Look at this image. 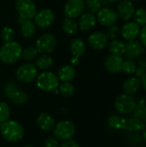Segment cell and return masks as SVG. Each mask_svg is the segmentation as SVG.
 <instances>
[{
	"mask_svg": "<svg viewBox=\"0 0 146 147\" xmlns=\"http://www.w3.org/2000/svg\"><path fill=\"white\" fill-rule=\"evenodd\" d=\"M108 124L110 127L117 130H125L127 132H139L145 128V122L133 117L126 119L119 115H111L108 120Z\"/></svg>",
	"mask_w": 146,
	"mask_h": 147,
	"instance_id": "6da1fadb",
	"label": "cell"
},
{
	"mask_svg": "<svg viewBox=\"0 0 146 147\" xmlns=\"http://www.w3.org/2000/svg\"><path fill=\"white\" fill-rule=\"evenodd\" d=\"M0 132L3 138L10 143H16L20 141L24 135L23 127L16 121L8 120L1 124Z\"/></svg>",
	"mask_w": 146,
	"mask_h": 147,
	"instance_id": "7a4b0ae2",
	"label": "cell"
},
{
	"mask_svg": "<svg viewBox=\"0 0 146 147\" xmlns=\"http://www.w3.org/2000/svg\"><path fill=\"white\" fill-rule=\"evenodd\" d=\"M22 46L15 40L5 42L0 48V60L6 65L16 62L22 55Z\"/></svg>",
	"mask_w": 146,
	"mask_h": 147,
	"instance_id": "3957f363",
	"label": "cell"
},
{
	"mask_svg": "<svg viewBox=\"0 0 146 147\" xmlns=\"http://www.w3.org/2000/svg\"><path fill=\"white\" fill-rule=\"evenodd\" d=\"M37 87L46 92L55 90L59 85V80L57 75L52 71H44L40 73L36 79Z\"/></svg>",
	"mask_w": 146,
	"mask_h": 147,
	"instance_id": "277c9868",
	"label": "cell"
},
{
	"mask_svg": "<svg viewBox=\"0 0 146 147\" xmlns=\"http://www.w3.org/2000/svg\"><path fill=\"white\" fill-rule=\"evenodd\" d=\"M54 136L58 140H71L76 133V126L70 121H61L53 127Z\"/></svg>",
	"mask_w": 146,
	"mask_h": 147,
	"instance_id": "5b68a950",
	"label": "cell"
},
{
	"mask_svg": "<svg viewBox=\"0 0 146 147\" xmlns=\"http://www.w3.org/2000/svg\"><path fill=\"white\" fill-rule=\"evenodd\" d=\"M136 105L137 102L133 96L125 93L120 95L114 102V107L116 110L122 115H129L133 113Z\"/></svg>",
	"mask_w": 146,
	"mask_h": 147,
	"instance_id": "8992f818",
	"label": "cell"
},
{
	"mask_svg": "<svg viewBox=\"0 0 146 147\" xmlns=\"http://www.w3.org/2000/svg\"><path fill=\"white\" fill-rule=\"evenodd\" d=\"M37 73L38 70L35 65L32 63H25L17 68L15 71V77L18 81L24 84H28L36 78Z\"/></svg>",
	"mask_w": 146,
	"mask_h": 147,
	"instance_id": "52a82bcc",
	"label": "cell"
},
{
	"mask_svg": "<svg viewBox=\"0 0 146 147\" xmlns=\"http://www.w3.org/2000/svg\"><path fill=\"white\" fill-rule=\"evenodd\" d=\"M57 47L56 37L52 34H45L40 36L36 40L35 48L41 54H49L55 50Z\"/></svg>",
	"mask_w": 146,
	"mask_h": 147,
	"instance_id": "ba28073f",
	"label": "cell"
},
{
	"mask_svg": "<svg viewBox=\"0 0 146 147\" xmlns=\"http://www.w3.org/2000/svg\"><path fill=\"white\" fill-rule=\"evenodd\" d=\"M15 7L19 16L25 19H33L37 12L36 4L34 0H16Z\"/></svg>",
	"mask_w": 146,
	"mask_h": 147,
	"instance_id": "9c48e42d",
	"label": "cell"
},
{
	"mask_svg": "<svg viewBox=\"0 0 146 147\" xmlns=\"http://www.w3.org/2000/svg\"><path fill=\"white\" fill-rule=\"evenodd\" d=\"M84 8V0H67L64 8V12L67 18L74 19L83 13Z\"/></svg>",
	"mask_w": 146,
	"mask_h": 147,
	"instance_id": "30bf717a",
	"label": "cell"
},
{
	"mask_svg": "<svg viewBox=\"0 0 146 147\" xmlns=\"http://www.w3.org/2000/svg\"><path fill=\"white\" fill-rule=\"evenodd\" d=\"M34 19V22L37 27L40 28H46L53 23L55 20V15L52 9H43L39 12H36Z\"/></svg>",
	"mask_w": 146,
	"mask_h": 147,
	"instance_id": "8fae6325",
	"label": "cell"
},
{
	"mask_svg": "<svg viewBox=\"0 0 146 147\" xmlns=\"http://www.w3.org/2000/svg\"><path fill=\"white\" fill-rule=\"evenodd\" d=\"M96 20L101 25L109 27L111 25L115 24V22L118 20V14L115 10L108 7L102 8L97 12Z\"/></svg>",
	"mask_w": 146,
	"mask_h": 147,
	"instance_id": "7c38bea8",
	"label": "cell"
},
{
	"mask_svg": "<svg viewBox=\"0 0 146 147\" xmlns=\"http://www.w3.org/2000/svg\"><path fill=\"white\" fill-rule=\"evenodd\" d=\"M88 43L95 50H102L108 45V38L106 34L97 31L89 36Z\"/></svg>",
	"mask_w": 146,
	"mask_h": 147,
	"instance_id": "4fadbf2b",
	"label": "cell"
},
{
	"mask_svg": "<svg viewBox=\"0 0 146 147\" xmlns=\"http://www.w3.org/2000/svg\"><path fill=\"white\" fill-rule=\"evenodd\" d=\"M135 13L134 4L131 0H122L117 7L118 16L123 21H129Z\"/></svg>",
	"mask_w": 146,
	"mask_h": 147,
	"instance_id": "5bb4252c",
	"label": "cell"
},
{
	"mask_svg": "<svg viewBox=\"0 0 146 147\" xmlns=\"http://www.w3.org/2000/svg\"><path fill=\"white\" fill-rule=\"evenodd\" d=\"M145 52V47L142 45L140 41L136 40H127L126 43V52L125 56L127 59H135L142 55Z\"/></svg>",
	"mask_w": 146,
	"mask_h": 147,
	"instance_id": "9a60e30c",
	"label": "cell"
},
{
	"mask_svg": "<svg viewBox=\"0 0 146 147\" xmlns=\"http://www.w3.org/2000/svg\"><path fill=\"white\" fill-rule=\"evenodd\" d=\"M140 29V26L135 22H128L122 27L120 34L126 40H136V38L139 35Z\"/></svg>",
	"mask_w": 146,
	"mask_h": 147,
	"instance_id": "2e32d148",
	"label": "cell"
},
{
	"mask_svg": "<svg viewBox=\"0 0 146 147\" xmlns=\"http://www.w3.org/2000/svg\"><path fill=\"white\" fill-rule=\"evenodd\" d=\"M124 61V59L122 56L118 55H109L106 58L104 65L105 68L111 73H118L121 71L122 68V63Z\"/></svg>",
	"mask_w": 146,
	"mask_h": 147,
	"instance_id": "e0dca14e",
	"label": "cell"
},
{
	"mask_svg": "<svg viewBox=\"0 0 146 147\" xmlns=\"http://www.w3.org/2000/svg\"><path fill=\"white\" fill-rule=\"evenodd\" d=\"M17 22L21 26V32L23 37L25 38H32L36 33V25L35 23L29 20L25 19L22 16H18Z\"/></svg>",
	"mask_w": 146,
	"mask_h": 147,
	"instance_id": "ac0fdd59",
	"label": "cell"
},
{
	"mask_svg": "<svg viewBox=\"0 0 146 147\" xmlns=\"http://www.w3.org/2000/svg\"><path fill=\"white\" fill-rule=\"evenodd\" d=\"M96 16L94 13L86 12L80 16L78 21V28L83 31H89L92 29L96 24Z\"/></svg>",
	"mask_w": 146,
	"mask_h": 147,
	"instance_id": "d6986e66",
	"label": "cell"
},
{
	"mask_svg": "<svg viewBox=\"0 0 146 147\" xmlns=\"http://www.w3.org/2000/svg\"><path fill=\"white\" fill-rule=\"evenodd\" d=\"M142 83L141 80L137 77L128 78L123 84L122 89L125 94L127 95H134L136 94L141 88Z\"/></svg>",
	"mask_w": 146,
	"mask_h": 147,
	"instance_id": "ffe728a7",
	"label": "cell"
},
{
	"mask_svg": "<svg viewBox=\"0 0 146 147\" xmlns=\"http://www.w3.org/2000/svg\"><path fill=\"white\" fill-rule=\"evenodd\" d=\"M36 123L40 129L44 132H48L52 130L55 126V121L53 117L47 113H40L37 117Z\"/></svg>",
	"mask_w": 146,
	"mask_h": 147,
	"instance_id": "44dd1931",
	"label": "cell"
},
{
	"mask_svg": "<svg viewBox=\"0 0 146 147\" xmlns=\"http://www.w3.org/2000/svg\"><path fill=\"white\" fill-rule=\"evenodd\" d=\"M70 51L74 57L81 58L86 52V46L83 40L80 38H74L70 41Z\"/></svg>",
	"mask_w": 146,
	"mask_h": 147,
	"instance_id": "7402d4cb",
	"label": "cell"
},
{
	"mask_svg": "<svg viewBox=\"0 0 146 147\" xmlns=\"http://www.w3.org/2000/svg\"><path fill=\"white\" fill-rule=\"evenodd\" d=\"M76 76V70L71 65H65L62 66L58 71V78L63 83H70L74 79Z\"/></svg>",
	"mask_w": 146,
	"mask_h": 147,
	"instance_id": "603a6c76",
	"label": "cell"
},
{
	"mask_svg": "<svg viewBox=\"0 0 146 147\" xmlns=\"http://www.w3.org/2000/svg\"><path fill=\"white\" fill-rule=\"evenodd\" d=\"M108 50L113 55L122 56L126 52V44L120 40H113L108 43Z\"/></svg>",
	"mask_w": 146,
	"mask_h": 147,
	"instance_id": "cb8c5ba5",
	"label": "cell"
},
{
	"mask_svg": "<svg viewBox=\"0 0 146 147\" xmlns=\"http://www.w3.org/2000/svg\"><path fill=\"white\" fill-rule=\"evenodd\" d=\"M133 117L146 122V99H140L133 110Z\"/></svg>",
	"mask_w": 146,
	"mask_h": 147,
	"instance_id": "d4e9b609",
	"label": "cell"
},
{
	"mask_svg": "<svg viewBox=\"0 0 146 147\" xmlns=\"http://www.w3.org/2000/svg\"><path fill=\"white\" fill-rule=\"evenodd\" d=\"M35 65L41 70L50 69L53 65V59L49 54H41L36 59Z\"/></svg>",
	"mask_w": 146,
	"mask_h": 147,
	"instance_id": "484cf974",
	"label": "cell"
},
{
	"mask_svg": "<svg viewBox=\"0 0 146 147\" xmlns=\"http://www.w3.org/2000/svg\"><path fill=\"white\" fill-rule=\"evenodd\" d=\"M62 28L65 33H66L69 35L75 34L78 30V23L71 18H65L63 22Z\"/></svg>",
	"mask_w": 146,
	"mask_h": 147,
	"instance_id": "4316f807",
	"label": "cell"
},
{
	"mask_svg": "<svg viewBox=\"0 0 146 147\" xmlns=\"http://www.w3.org/2000/svg\"><path fill=\"white\" fill-rule=\"evenodd\" d=\"M9 98L15 105H23L28 100V96L27 93H25L24 91H22L20 90H17L15 92H13L9 96Z\"/></svg>",
	"mask_w": 146,
	"mask_h": 147,
	"instance_id": "83f0119b",
	"label": "cell"
},
{
	"mask_svg": "<svg viewBox=\"0 0 146 147\" xmlns=\"http://www.w3.org/2000/svg\"><path fill=\"white\" fill-rule=\"evenodd\" d=\"M37 55H38L37 49L34 47H28L22 49L21 57L26 61H31L37 57Z\"/></svg>",
	"mask_w": 146,
	"mask_h": 147,
	"instance_id": "f1b7e54d",
	"label": "cell"
},
{
	"mask_svg": "<svg viewBox=\"0 0 146 147\" xmlns=\"http://www.w3.org/2000/svg\"><path fill=\"white\" fill-rule=\"evenodd\" d=\"M10 116V108L8 103L0 102V125L9 120Z\"/></svg>",
	"mask_w": 146,
	"mask_h": 147,
	"instance_id": "f546056e",
	"label": "cell"
},
{
	"mask_svg": "<svg viewBox=\"0 0 146 147\" xmlns=\"http://www.w3.org/2000/svg\"><path fill=\"white\" fill-rule=\"evenodd\" d=\"M134 20L135 22L139 25L144 27L146 25V9L144 8H139L138 9L135 10L134 13Z\"/></svg>",
	"mask_w": 146,
	"mask_h": 147,
	"instance_id": "4dcf8cb0",
	"label": "cell"
},
{
	"mask_svg": "<svg viewBox=\"0 0 146 147\" xmlns=\"http://www.w3.org/2000/svg\"><path fill=\"white\" fill-rule=\"evenodd\" d=\"M59 90L64 96L70 97L73 96L75 92V88L71 83H63L59 85Z\"/></svg>",
	"mask_w": 146,
	"mask_h": 147,
	"instance_id": "1f68e13d",
	"label": "cell"
},
{
	"mask_svg": "<svg viewBox=\"0 0 146 147\" xmlns=\"http://www.w3.org/2000/svg\"><path fill=\"white\" fill-rule=\"evenodd\" d=\"M1 37L3 41L8 42L13 40L15 37V30L9 26H5L1 30Z\"/></svg>",
	"mask_w": 146,
	"mask_h": 147,
	"instance_id": "d6a6232c",
	"label": "cell"
},
{
	"mask_svg": "<svg viewBox=\"0 0 146 147\" xmlns=\"http://www.w3.org/2000/svg\"><path fill=\"white\" fill-rule=\"evenodd\" d=\"M137 69V65L135 64V62L130 59L124 60L122 63V68L121 71H123L126 74H133L135 72Z\"/></svg>",
	"mask_w": 146,
	"mask_h": 147,
	"instance_id": "836d02e7",
	"label": "cell"
},
{
	"mask_svg": "<svg viewBox=\"0 0 146 147\" xmlns=\"http://www.w3.org/2000/svg\"><path fill=\"white\" fill-rule=\"evenodd\" d=\"M120 33H121V28L119 26L114 24V25H111L108 28L106 34H107L108 39L114 40L120 34Z\"/></svg>",
	"mask_w": 146,
	"mask_h": 147,
	"instance_id": "e575fe53",
	"label": "cell"
},
{
	"mask_svg": "<svg viewBox=\"0 0 146 147\" xmlns=\"http://www.w3.org/2000/svg\"><path fill=\"white\" fill-rule=\"evenodd\" d=\"M84 3L85 6L91 13H97L102 9L101 3L98 0H86Z\"/></svg>",
	"mask_w": 146,
	"mask_h": 147,
	"instance_id": "d590c367",
	"label": "cell"
},
{
	"mask_svg": "<svg viewBox=\"0 0 146 147\" xmlns=\"http://www.w3.org/2000/svg\"><path fill=\"white\" fill-rule=\"evenodd\" d=\"M17 90H19V89H18V86H17V84L15 83H14V82H9L5 85V87H4V95L6 96V97L9 98V96L13 92H15Z\"/></svg>",
	"mask_w": 146,
	"mask_h": 147,
	"instance_id": "8d00e7d4",
	"label": "cell"
},
{
	"mask_svg": "<svg viewBox=\"0 0 146 147\" xmlns=\"http://www.w3.org/2000/svg\"><path fill=\"white\" fill-rule=\"evenodd\" d=\"M44 147H59V144L56 138L49 137L45 140Z\"/></svg>",
	"mask_w": 146,
	"mask_h": 147,
	"instance_id": "74e56055",
	"label": "cell"
},
{
	"mask_svg": "<svg viewBox=\"0 0 146 147\" xmlns=\"http://www.w3.org/2000/svg\"><path fill=\"white\" fill-rule=\"evenodd\" d=\"M59 147H80V146L76 141L71 140H68L63 141Z\"/></svg>",
	"mask_w": 146,
	"mask_h": 147,
	"instance_id": "f35d334b",
	"label": "cell"
},
{
	"mask_svg": "<svg viewBox=\"0 0 146 147\" xmlns=\"http://www.w3.org/2000/svg\"><path fill=\"white\" fill-rule=\"evenodd\" d=\"M139 38H140V42L142 43V45L146 48V25H145L142 29H140V33H139Z\"/></svg>",
	"mask_w": 146,
	"mask_h": 147,
	"instance_id": "ab89813d",
	"label": "cell"
},
{
	"mask_svg": "<svg viewBox=\"0 0 146 147\" xmlns=\"http://www.w3.org/2000/svg\"><path fill=\"white\" fill-rule=\"evenodd\" d=\"M145 69L144 68V67H142V66H139V68H137L136 69V71H135V74H136V77L137 78H142V77L145 75Z\"/></svg>",
	"mask_w": 146,
	"mask_h": 147,
	"instance_id": "60d3db41",
	"label": "cell"
},
{
	"mask_svg": "<svg viewBox=\"0 0 146 147\" xmlns=\"http://www.w3.org/2000/svg\"><path fill=\"white\" fill-rule=\"evenodd\" d=\"M98 1L100 2L101 6H102V7H103V8H105V7H108V6L112 3L109 0H98Z\"/></svg>",
	"mask_w": 146,
	"mask_h": 147,
	"instance_id": "b9f144b4",
	"label": "cell"
},
{
	"mask_svg": "<svg viewBox=\"0 0 146 147\" xmlns=\"http://www.w3.org/2000/svg\"><path fill=\"white\" fill-rule=\"evenodd\" d=\"M78 63H79V58L72 56V58L71 59V65H72V66L77 65H78Z\"/></svg>",
	"mask_w": 146,
	"mask_h": 147,
	"instance_id": "7bdbcfd3",
	"label": "cell"
},
{
	"mask_svg": "<svg viewBox=\"0 0 146 147\" xmlns=\"http://www.w3.org/2000/svg\"><path fill=\"white\" fill-rule=\"evenodd\" d=\"M141 83H142V85L144 87V89L146 90V71L145 73V75L142 77V80H141Z\"/></svg>",
	"mask_w": 146,
	"mask_h": 147,
	"instance_id": "ee69618b",
	"label": "cell"
},
{
	"mask_svg": "<svg viewBox=\"0 0 146 147\" xmlns=\"http://www.w3.org/2000/svg\"><path fill=\"white\" fill-rule=\"evenodd\" d=\"M109 1H110L111 3H118V2L120 3V2L122 1V0H109Z\"/></svg>",
	"mask_w": 146,
	"mask_h": 147,
	"instance_id": "f6af8a7d",
	"label": "cell"
},
{
	"mask_svg": "<svg viewBox=\"0 0 146 147\" xmlns=\"http://www.w3.org/2000/svg\"><path fill=\"white\" fill-rule=\"evenodd\" d=\"M144 130H145V132H144V138H145V140H146V126H145V128Z\"/></svg>",
	"mask_w": 146,
	"mask_h": 147,
	"instance_id": "bcb514c9",
	"label": "cell"
},
{
	"mask_svg": "<svg viewBox=\"0 0 146 147\" xmlns=\"http://www.w3.org/2000/svg\"><path fill=\"white\" fill-rule=\"evenodd\" d=\"M24 147H33L32 146H24Z\"/></svg>",
	"mask_w": 146,
	"mask_h": 147,
	"instance_id": "7dc6e473",
	"label": "cell"
},
{
	"mask_svg": "<svg viewBox=\"0 0 146 147\" xmlns=\"http://www.w3.org/2000/svg\"><path fill=\"white\" fill-rule=\"evenodd\" d=\"M131 1H139V0H131Z\"/></svg>",
	"mask_w": 146,
	"mask_h": 147,
	"instance_id": "c3c4849f",
	"label": "cell"
}]
</instances>
